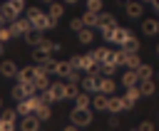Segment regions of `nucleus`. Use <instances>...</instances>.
<instances>
[{
  "label": "nucleus",
  "instance_id": "obj_24",
  "mask_svg": "<svg viewBox=\"0 0 159 131\" xmlns=\"http://www.w3.org/2000/svg\"><path fill=\"white\" fill-rule=\"evenodd\" d=\"M154 89H157V84H154L152 79H142V82H139V91H142V96L154 94Z\"/></svg>",
  "mask_w": 159,
  "mask_h": 131
},
{
  "label": "nucleus",
  "instance_id": "obj_10",
  "mask_svg": "<svg viewBox=\"0 0 159 131\" xmlns=\"http://www.w3.org/2000/svg\"><path fill=\"white\" fill-rule=\"evenodd\" d=\"M142 32L149 35V37L159 35V20H157V17H147V20L142 22Z\"/></svg>",
  "mask_w": 159,
  "mask_h": 131
},
{
  "label": "nucleus",
  "instance_id": "obj_4",
  "mask_svg": "<svg viewBox=\"0 0 159 131\" xmlns=\"http://www.w3.org/2000/svg\"><path fill=\"white\" fill-rule=\"evenodd\" d=\"M0 10H2V17H5V22H15V20L20 17V7H17L15 2H10V0H5V2L0 5Z\"/></svg>",
  "mask_w": 159,
  "mask_h": 131
},
{
  "label": "nucleus",
  "instance_id": "obj_25",
  "mask_svg": "<svg viewBox=\"0 0 159 131\" xmlns=\"http://www.w3.org/2000/svg\"><path fill=\"white\" fill-rule=\"evenodd\" d=\"M77 96H80L77 82H67V84H65V99H77Z\"/></svg>",
  "mask_w": 159,
  "mask_h": 131
},
{
  "label": "nucleus",
  "instance_id": "obj_41",
  "mask_svg": "<svg viewBox=\"0 0 159 131\" xmlns=\"http://www.w3.org/2000/svg\"><path fill=\"white\" fill-rule=\"evenodd\" d=\"M62 131H80V129H77V126H75V124H70V126H65V129H62Z\"/></svg>",
  "mask_w": 159,
  "mask_h": 131
},
{
  "label": "nucleus",
  "instance_id": "obj_9",
  "mask_svg": "<svg viewBox=\"0 0 159 131\" xmlns=\"http://www.w3.org/2000/svg\"><path fill=\"white\" fill-rule=\"evenodd\" d=\"M139 74H137V69H127L124 74H122V84L127 87V89H132V87H139Z\"/></svg>",
  "mask_w": 159,
  "mask_h": 131
},
{
  "label": "nucleus",
  "instance_id": "obj_28",
  "mask_svg": "<svg viewBox=\"0 0 159 131\" xmlns=\"http://www.w3.org/2000/svg\"><path fill=\"white\" fill-rule=\"evenodd\" d=\"M62 12H65V7H62L60 2H52V5H50V10H47V15H50L52 20H60V17H62Z\"/></svg>",
  "mask_w": 159,
  "mask_h": 131
},
{
  "label": "nucleus",
  "instance_id": "obj_5",
  "mask_svg": "<svg viewBox=\"0 0 159 131\" xmlns=\"http://www.w3.org/2000/svg\"><path fill=\"white\" fill-rule=\"evenodd\" d=\"M132 37H134V35H132V32H129L127 27H117V30L112 32V37H109L107 42H114V44H119V47H124V44H127V42L132 40Z\"/></svg>",
  "mask_w": 159,
  "mask_h": 131
},
{
  "label": "nucleus",
  "instance_id": "obj_7",
  "mask_svg": "<svg viewBox=\"0 0 159 131\" xmlns=\"http://www.w3.org/2000/svg\"><path fill=\"white\" fill-rule=\"evenodd\" d=\"M17 79H20V84H35V79H37V67H22L20 74H17Z\"/></svg>",
  "mask_w": 159,
  "mask_h": 131
},
{
  "label": "nucleus",
  "instance_id": "obj_16",
  "mask_svg": "<svg viewBox=\"0 0 159 131\" xmlns=\"http://www.w3.org/2000/svg\"><path fill=\"white\" fill-rule=\"evenodd\" d=\"M75 72H77V69L72 67V62H70V59H67V62H57V69H55V74H57V77H67V79H70Z\"/></svg>",
  "mask_w": 159,
  "mask_h": 131
},
{
  "label": "nucleus",
  "instance_id": "obj_46",
  "mask_svg": "<svg viewBox=\"0 0 159 131\" xmlns=\"http://www.w3.org/2000/svg\"><path fill=\"white\" fill-rule=\"evenodd\" d=\"M42 2H47V5H52V2H55V0H42Z\"/></svg>",
  "mask_w": 159,
  "mask_h": 131
},
{
  "label": "nucleus",
  "instance_id": "obj_35",
  "mask_svg": "<svg viewBox=\"0 0 159 131\" xmlns=\"http://www.w3.org/2000/svg\"><path fill=\"white\" fill-rule=\"evenodd\" d=\"M87 10L99 15V12H102V0H87Z\"/></svg>",
  "mask_w": 159,
  "mask_h": 131
},
{
  "label": "nucleus",
  "instance_id": "obj_11",
  "mask_svg": "<svg viewBox=\"0 0 159 131\" xmlns=\"http://www.w3.org/2000/svg\"><path fill=\"white\" fill-rule=\"evenodd\" d=\"M20 129H22V131H40V119H37L35 114H30V116H22V121H20Z\"/></svg>",
  "mask_w": 159,
  "mask_h": 131
},
{
  "label": "nucleus",
  "instance_id": "obj_20",
  "mask_svg": "<svg viewBox=\"0 0 159 131\" xmlns=\"http://www.w3.org/2000/svg\"><path fill=\"white\" fill-rule=\"evenodd\" d=\"M102 15V12H99ZM99 15L97 12H89V10H84V15H82V20H84V27H99Z\"/></svg>",
  "mask_w": 159,
  "mask_h": 131
},
{
  "label": "nucleus",
  "instance_id": "obj_2",
  "mask_svg": "<svg viewBox=\"0 0 159 131\" xmlns=\"http://www.w3.org/2000/svg\"><path fill=\"white\" fill-rule=\"evenodd\" d=\"M70 119H72V124L80 129V126H89L92 124V111L89 109H72V114H70Z\"/></svg>",
  "mask_w": 159,
  "mask_h": 131
},
{
  "label": "nucleus",
  "instance_id": "obj_48",
  "mask_svg": "<svg viewBox=\"0 0 159 131\" xmlns=\"http://www.w3.org/2000/svg\"><path fill=\"white\" fill-rule=\"evenodd\" d=\"M157 54H159V44H157Z\"/></svg>",
  "mask_w": 159,
  "mask_h": 131
},
{
  "label": "nucleus",
  "instance_id": "obj_27",
  "mask_svg": "<svg viewBox=\"0 0 159 131\" xmlns=\"http://www.w3.org/2000/svg\"><path fill=\"white\" fill-rule=\"evenodd\" d=\"M75 106H77V109H89V106H92V96H89V94H80V96L75 99Z\"/></svg>",
  "mask_w": 159,
  "mask_h": 131
},
{
  "label": "nucleus",
  "instance_id": "obj_17",
  "mask_svg": "<svg viewBox=\"0 0 159 131\" xmlns=\"http://www.w3.org/2000/svg\"><path fill=\"white\" fill-rule=\"evenodd\" d=\"M139 96H142L139 87H132V89H127V91H124V96H122V99H124V106H127V109H132V106H134V101H137Z\"/></svg>",
  "mask_w": 159,
  "mask_h": 131
},
{
  "label": "nucleus",
  "instance_id": "obj_12",
  "mask_svg": "<svg viewBox=\"0 0 159 131\" xmlns=\"http://www.w3.org/2000/svg\"><path fill=\"white\" fill-rule=\"evenodd\" d=\"M89 57H92L97 64H104V62L112 57V49H107V47H97V49H92V52H89Z\"/></svg>",
  "mask_w": 159,
  "mask_h": 131
},
{
  "label": "nucleus",
  "instance_id": "obj_33",
  "mask_svg": "<svg viewBox=\"0 0 159 131\" xmlns=\"http://www.w3.org/2000/svg\"><path fill=\"white\" fill-rule=\"evenodd\" d=\"M40 15H42V10H40V7H27V10H25V17H27L30 22H32V20H37Z\"/></svg>",
  "mask_w": 159,
  "mask_h": 131
},
{
  "label": "nucleus",
  "instance_id": "obj_6",
  "mask_svg": "<svg viewBox=\"0 0 159 131\" xmlns=\"http://www.w3.org/2000/svg\"><path fill=\"white\" fill-rule=\"evenodd\" d=\"M124 10H127V15H129V17L139 20V17L144 15V2H142V0H127Z\"/></svg>",
  "mask_w": 159,
  "mask_h": 131
},
{
  "label": "nucleus",
  "instance_id": "obj_42",
  "mask_svg": "<svg viewBox=\"0 0 159 131\" xmlns=\"http://www.w3.org/2000/svg\"><path fill=\"white\" fill-rule=\"evenodd\" d=\"M10 2H15V5H17V7H20V10H22V7H25V0H10Z\"/></svg>",
  "mask_w": 159,
  "mask_h": 131
},
{
  "label": "nucleus",
  "instance_id": "obj_37",
  "mask_svg": "<svg viewBox=\"0 0 159 131\" xmlns=\"http://www.w3.org/2000/svg\"><path fill=\"white\" fill-rule=\"evenodd\" d=\"M2 119L15 124V119H17V111H15V109H5V111H2Z\"/></svg>",
  "mask_w": 159,
  "mask_h": 131
},
{
  "label": "nucleus",
  "instance_id": "obj_14",
  "mask_svg": "<svg viewBox=\"0 0 159 131\" xmlns=\"http://www.w3.org/2000/svg\"><path fill=\"white\" fill-rule=\"evenodd\" d=\"M114 89H117L114 79H112V77H102V79H99V91H97V94H107V96H112Z\"/></svg>",
  "mask_w": 159,
  "mask_h": 131
},
{
  "label": "nucleus",
  "instance_id": "obj_38",
  "mask_svg": "<svg viewBox=\"0 0 159 131\" xmlns=\"http://www.w3.org/2000/svg\"><path fill=\"white\" fill-rule=\"evenodd\" d=\"M0 131H15V124H12V121H5V119L0 116Z\"/></svg>",
  "mask_w": 159,
  "mask_h": 131
},
{
  "label": "nucleus",
  "instance_id": "obj_3",
  "mask_svg": "<svg viewBox=\"0 0 159 131\" xmlns=\"http://www.w3.org/2000/svg\"><path fill=\"white\" fill-rule=\"evenodd\" d=\"M10 30H12V37H20V35H30L32 32V22L27 17H17L15 22H10Z\"/></svg>",
  "mask_w": 159,
  "mask_h": 131
},
{
  "label": "nucleus",
  "instance_id": "obj_15",
  "mask_svg": "<svg viewBox=\"0 0 159 131\" xmlns=\"http://www.w3.org/2000/svg\"><path fill=\"white\" fill-rule=\"evenodd\" d=\"M0 74H2V77H17L20 69H17V64H15L12 59H5V62L0 64Z\"/></svg>",
  "mask_w": 159,
  "mask_h": 131
},
{
  "label": "nucleus",
  "instance_id": "obj_36",
  "mask_svg": "<svg viewBox=\"0 0 159 131\" xmlns=\"http://www.w3.org/2000/svg\"><path fill=\"white\" fill-rule=\"evenodd\" d=\"M7 40H12V30H10V27H5V25H2V27H0V42H2V44H5V42H7Z\"/></svg>",
  "mask_w": 159,
  "mask_h": 131
},
{
  "label": "nucleus",
  "instance_id": "obj_13",
  "mask_svg": "<svg viewBox=\"0 0 159 131\" xmlns=\"http://www.w3.org/2000/svg\"><path fill=\"white\" fill-rule=\"evenodd\" d=\"M99 79L102 77H97V74H87L84 79H82V87H84V91H99Z\"/></svg>",
  "mask_w": 159,
  "mask_h": 131
},
{
  "label": "nucleus",
  "instance_id": "obj_1",
  "mask_svg": "<svg viewBox=\"0 0 159 131\" xmlns=\"http://www.w3.org/2000/svg\"><path fill=\"white\" fill-rule=\"evenodd\" d=\"M117 27H119V25H117L114 15H109V12H102V15H99V30H102V37H104V40H109Z\"/></svg>",
  "mask_w": 159,
  "mask_h": 131
},
{
  "label": "nucleus",
  "instance_id": "obj_39",
  "mask_svg": "<svg viewBox=\"0 0 159 131\" xmlns=\"http://www.w3.org/2000/svg\"><path fill=\"white\" fill-rule=\"evenodd\" d=\"M137 131H154V124H152V121H142Z\"/></svg>",
  "mask_w": 159,
  "mask_h": 131
},
{
  "label": "nucleus",
  "instance_id": "obj_26",
  "mask_svg": "<svg viewBox=\"0 0 159 131\" xmlns=\"http://www.w3.org/2000/svg\"><path fill=\"white\" fill-rule=\"evenodd\" d=\"M35 116H37L40 121H47V119L52 116V111H50V104H40V106L35 109Z\"/></svg>",
  "mask_w": 159,
  "mask_h": 131
},
{
  "label": "nucleus",
  "instance_id": "obj_40",
  "mask_svg": "<svg viewBox=\"0 0 159 131\" xmlns=\"http://www.w3.org/2000/svg\"><path fill=\"white\" fill-rule=\"evenodd\" d=\"M32 59H35V62H37V64H40V62H42V59H45V54H42V52H40V49H35V52H32Z\"/></svg>",
  "mask_w": 159,
  "mask_h": 131
},
{
  "label": "nucleus",
  "instance_id": "obj_49",
  "mask_svg": "<svg viewBox=\"0 0 159 131\" xmlns=\"http://www.w3.org/2000/svg\"><path fill=\"white\" fill-rule=\"evenodd\" d=\"M0 106H2V96H0Z\"/></svg>",
  "mask_w": 159,
  "mask_h": 131
},
{
  "label": "nucleus",
  "instance_id": "obj_29",
  "mask_svg": "<svg viewBox=\"0 0 159 131\" xmlns=\"http://www.w3.org/2000/svg\"><path fill=\"white\" fill-rule=\"evenodd\" d=\"M77 40H80V42H82V44H89V42H92V40H94V32H92V30H89V27H84V30H82V32H77Z\"/></svg>",
  "mask_w": 159,
  "mask_h": 131
},
{
  "label": "nucleus",
  "instance_id": "obj_31",
  "mask_svg": "<svg viewBox=\"0 0 159 131\" xmlns=\"http://www.w3.org/2000/svg\"><path fill=\"white\" fill-rule=\"evenodd\" d=\"M137 74H139V79H152V74H154V69H152L149 64H142V67L137 69Z\"/></svg>",
  "mask_w": 159,
  "mask_h": 131
},
{
  "label": "nucleus",
  "instance_id": "obj_34",
  "mask_svg": "<svg viewBox=\"0 0 159 131\" xmlns=\"http://www.w3.org/2000/svg\"><path fill=\"white\" fill-rule=\"evenodd\" d=\"M70 27H72L75 32H82V30H84V20H82V17H72V20H70Z\"/></svg>",
  "mask_w": 159,
  "mask_h": 131
},
{
  "label": "nucleus",
  "instance_id": "obj_21",
  "mask_svg": "<svg viewBox=\"0 0 159 131\" xmlns=\"http://www.w3.org/2000/svg\"><path fill=\"white\" fill-rule=\"evenodd\" d=\"M107 106H109V96H107V94H94V96H92V109L102 111V109H107Z\"/></svg>",
  "mask_w": 159,
  "mask_h": 131
},
{
  "label": "nucleus",
  "instance_id": "obj_30",
  "mask_svg": "<svg viewBox=\"0 0 159 131\" xmlns=\"http://www.w3.org/2000/svg\"><path fill=\"white\" fill-rule=\"evenodd\" d=\"M25 40H27V44H35V47H37V44H40L45 37H42V32H35V30H32V32H30Z\"/></svg>",
  "mask_w": 159,
  "mask_h": 131
},
{
  "label": "nucleus",
  "instance_id": "obj_19",
  "mask_svg": "<svg viewBox=\"0 0 159 131\" xmlns=\"http://www.w3.org/2000/svg\"><path fill=\"white\" fill-rule=\"evenodd\" d=\"M35 89H37V91H47V89H50V79H47V74H45V72H42L40 67H37V79H35Z\"/></svg>",
  "mask_w": 159,
  "mask_h": 131
},
{
  "label": "nucleus",
  "instance_id": "obj_44",
  "mask_svg": "<svg viewBox=\"0 0 159 131\" xmlns=\"http://www.w3.org/2000/svg\"><path fill=\"white\" fill-rule=\"evenodd\" d=\"M75 2H77V0H65V5H75Z\"/></svg>",
  "mask_w": 159,
  "mask_h": 131
},
{
  "label": "nucleus",
  "instance_id": "obj_8",
  "mask_svg": "<svg viewBox=\"0 0 159 131\" xmlns=\"http://www.w3.org/2000/svg\"><path fill=\"white\" fill-rule=\"evenodd\" d=\"M35 49H40V52H42V54H45V57H52V54H55V52H60V44H57V42H52V40H47V37H45V40H42V42H40V44H37V47H35Z\"/></svg>",
  "mask_w": 159,
  "mask_h": 131
},
{
  "label": "nucleus",
  "instance_id": "obj_23",
  "mask_svg": "<svg viewBox=\"0 0 159 131\" xmlns=\"http://www.w3.org/2000/svg\"><path fill=\"white\" fill-rule=\"evenodd\" d=\"M37 67H40V69H42L45 74H55V69H57V62H55L52 57H45V59H42V62L37 64Z\"/></svg>",
  "mask_w": 159,
  "mask_h": 131
},
{
  "label": "nucleus",
  "instance_id": "obj_43",
  "mask_svg": "<svg viewBox=\"0 0 159 131\" xmlns=\"http://www.w3.org/2000/svg\"><path fill=\"white\" fill-rule=\"evenodd\" d=\"M152 7H154V10H157V15H159V0H154V2H152Z\"/></svg>",
  "mask_w": 159,
  "mask_h": 131
},
{
  "label": "nucleus",
  "instance_id": "obj_22",
  "mask_svg": "<svg viewBox=\"0 0 159 131\" xmlns=\"http://www.w3.org/2000/svg\"><path fill=\"white\" fill-rule=\"evenodd\" d=\"M122 109H127V106H124V99H122V96H109V106H107V111L119 114Z\"/></svg>",
  "mask_w": 159,
  "mask_h": 131
},
{
  "label": "nucleus",
  "instance_id": "obj_47",
  "mask_svg": "<svg viewBox=\"0 0 159 131\" xmlns=\"http://www.w3.org/2000/svg\"><path fill=\"white\" fill-rule=\"evenodd\" d=\"M142 2H149V5H152V2H154V0H142Z\"/></svg>",
  "mask_w": 159,
  "mask_h": 131
},
{
  "label": "nucleus",
  "instance_id": "obj_18",
  "mask_svg": "<svg viewBox=\"0 0 159 131\" xmlns=\"http://www.w3.org/2000/svg\"><path fill=\"white\" fill-rule=\"evenodd\" d=\"M124 67H127V69H139V67H142L139 52H127V54H124Z\"/></svg>",
  "mask_w": 159,
  "mask_h": 131
},
{
  "label": "nucleus",
  "instance_id": "obj_45",
  "mask_svg": "<svg viewBox=\"0 0 159 131\" xmlns=\"http://www.w3.org/2000/svg\"><path fill=\"white\" fill-rule=\"evenodd\" d=\"M2 52H5V44H2V42H0V54H2Z\"/></svg>",
  "mask_w": 159,
  "mask_h": 131
},
{
  "label": "nucleus",
  "instance_id": "obj_32",
  "mask_svg": "<svg viewBox=\"0 0 159 131\" xmlns=\"http://www.w3.org/2000/svg\"><path fill=\"white\" fill-rule=\"evenodd\" d=\"M119 49H124V52H139V40H137V37H132V40H129L124 47H119Z\"/></svg>",
  "mask_w": 159,
  "mask_h": 131
}]
</instances>
